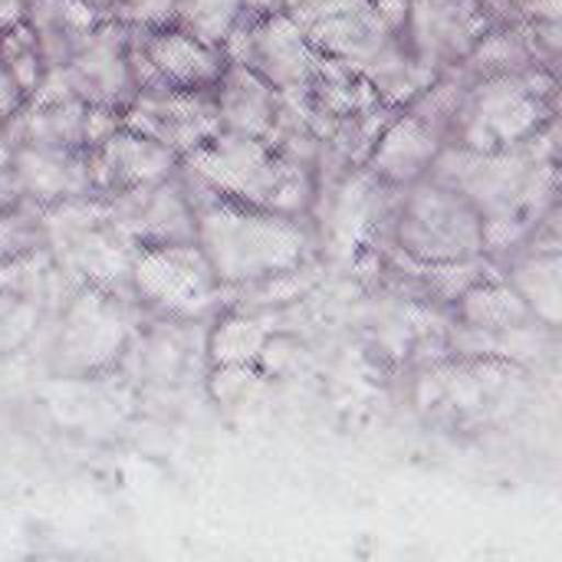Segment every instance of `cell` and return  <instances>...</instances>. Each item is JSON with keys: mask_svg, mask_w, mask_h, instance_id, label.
<instances>
[{"mask_svg": "<svg viewBox=\"0 0 562 562\" xmlns=\"http://www.w3.org/2000/svg\"><path fill=\"white\" fill-rule=\"evenodd\" d=\"M221 293L224 286L194 240L135 247L128 267V300L145 313L161 319H194L204 316Z\"/></svg>", "mask_w": 562, "mask_h": 562, "instance_id": "5b68a950", "label": "cell"}, {"mask_svg": "<svg viewBox=\"0 0 562 562\" xmlns=\"http://www.w3.org/2000/svg\"><path fill=\"white\" fill-rule=\"evenodd\" d=\"M237 20H240V0H178L175 26L221 49L231 30L237 26Z\"/></svg>", "mask_w": 562, "mask_h": 562, "instance_id": "44dd1931", "label": "cell"}, {"mask_svg": "<svg viewBox=\"0 0 562 562\" xmlns=\"http://www.w3.org/2000/svg\"><path fill=\"white\" fill-rule=\"evenodd\" d=\"M491 26L494 20L481 0H412L405 40L422 66L445 72L458 66Z\"/></svg>", "mask_w": 562, "mask_h": 562, "instance_id": "30bf717a", "label": "cell"}, {"mask_svg": "<svg viewBox=\"0 0 562 562\" xmlns=\"http://www.w3.org/2000/svg\"><path fill=\"white\" fill-rule=\"evenodd\" d=\"M135 33L158 76L175 89H214L227 66L224 49L188 36L181 26L135 30Z\"/></svg>", "mask_w": 562, "mask_h": 562, "instance_id": "e0dca14e", "label": "cell"}, {"mask_svg": "<svg viewBox=\"0 0 562 562\" xmlns=\"http://www.w3.org/2000/svg\"><path fill=\"white\" fill-rule=\"evenodd\" d=\"M40 247H46L43 211L26 201L16 207H0V263H10Z\"/></svg>", "mask_w": 562, "mask_h": 562, "instance_id": "7402d4cb", "label": "cell"}, {"mask_svg": "<svg viewBox=\"0 0 562 562\" xmlns=\"http://www.w3.org/2000/svg\"><path fill=\"white\" fill-rule=\"evenodd\" d=\"M280 10H283V0H240V13L250 20H263V16L280 13Z\"/></svg>", "mask_w": 562, "mask_h": 562, "instance_id": "f1b7e54d", "label": "cell"}, {"mask_svg": "<svg viewBox=\"0 0 562 562\" xmlns=\"http://www.w3.org/2000/svg\"><path fill=\"white\" fill-rule=\"evenodd\" d=\"M132 336V300L109 293L89 283H79V293L69 300L59 323L56 359L69 372H99L109 369L128 346Z\"/></svg>", "mask_w": 562, "mask_h": 562, "instance_id": "52a82bcc", "label": "cell"}, {"mask_svg": "<svg viewBox=\"0 0 562 562\" xmlns=\"http://www.w3.org/2000/svg\"><path fill=\"white\" fill-rule=\"evenodd\" d=\"M26 10H30V0H0V33L20 26L26 20Z\"/></svg>", "mask_w": 562, "mask_h": 562, "instance_id": "83f0119b", "label": "cell"}, {"mask_svg": "<svg viewBox=\"0 0 562 562\" xmlns=\"http://www.w3.org/2000/svg\"><path fill=\"white\" fill-rule=\"evenodd\" d=\"M514 3H517V0H514Z\"/></svg>", "mask_w": 562, "mask_h": 562, "instance_id": "d6a6232c", "label": "cell"}, {"mask_svg": "<svg viewBox=\"0 0 562 562\" xmlns=\"http://www.w3.org/2000/svg\"><path fill=\"white\" fill-rule=\"evenodd\" d=\"M445 138L415 112H408L405 105L389 119V125L379 132V138L372 142L362 168L389 188H408L422 178H428L435 158L441 155Z\"/></svg>", "mask_w": 562, "mask_h": 562, "instance_id": "5bb4252c", "label": "cell"}, {"mask_svg": "<svg viewBox=\"0 0 562 562\" xmlns=\"http://www.w3.org/2000/svg\"><path fill=\"white\" fill-rule=\"evenodd\" d=\"M86 158H89L92 198H119V194L168 181L178 175V165H181V158L168 145L142 132H132L125 125H119L109 138L89 148Z\"/></svg>", "mask_w": 562, "mask_h": 562, "instance_id": "8fae6325", "label": "cell"}, {"mask_svg": "<svg viewBox=\"0 0 562 562\" xmlns=\"http://www.w3.org/2000/svg\"><path fill=\"white\" fill-rule=\"evenodd\" d=\"M0 59L3 66L13 72V79L20 82V89L26 95H33L46 76V63H43V53H40V43L33 36V30L26 23L0 33Z\"/></svg>", "mask_w": 562, "mask_h": 562, "instance_id": "603a6c76", "label": "cell"}, {"mask_svg": "<svg viewBox=\"0 0 562 562\" xmlns=\"http://www.w3.org/2000/svg\"><path fill=\"white\" fill-rule=\"evenodd\" d=\"M79 3L95 7V10H102V13H109V10H112V0H79Z\"/></svg>", "mask_w": 562, "mask_h": 562, "instance_id": "4dcf8cb0", "label": "cell"}, {"mask_svg": "<svg viewBox=\"0 0 562 562\" xmlns=\"http://www.w3.org/2000/svg\"><path fill=\"white\" fill-rule=\"evenodd\" d=\"M122 125L168 145L178 158L204 145L221 132L214 89H155L135 92L132 105L122 112Z\"/></svg>", "mask_w": 562, "mask_h": 562, "instance_id": "9c48e42d", "label": "cell"}, {"mask_svg": "<svg viewBox=\"0 0 562 562\" xmlns=\"http://www.w3.org/2000/svg\"><path fill=\"white\" fill-rule=\"evenodd\" d=\"M59 263L49 247L0 263V356L26 346L53 300Z\"/></svg>", "mask_w": 562, "mask_h": 562, "instance_id": "7c38bea8", "label": "cell"}, {"mask_svg": "<svg viewBox=\"0 0 562 562\" xmlns=\"http://www.w3.org/2000/svg\"><path fill=\"white\" fill-rule=\"evenodd\" d=\"M267 342L270 336L257 319H250L247 313H227L217 319L207 342L211 366H257Z\"/></svg>", "mask_w": 562, "mask_h": 562, "instance_id": "ffe728a7", "label": "cell"}, {"mask_svg": "<svg viewBox=\"0 0 562 562\" xmlns=\"http://www.w3.org/2000/svg\"><path fill=\"white\" fill-rule=\"evenodd\" d=\"M26 92L20 89V82L13 79V72L3 66V59H0V122H7V119H13L23 105H26Z\"/></svg>", "mask_w": 562, "mask_h": 562, "instance_id": "4316f807", "label": "cell"}, {"mask_svg": "<svg viewBox=\"0 0 562 562\" xmlns=\"http://www.w3.org/2000/svg\"><path fill=\"white\" fill-rule=\"evenodd\" d=\"M372 10L379 16V23L395 33L405 36L408 33V13H412V0H372Z\"/></svg>", "mask_w": 562, "mask_h": 562, "instance_id": "484cf974", "label": "cell"}, {"mask_svg": "<svg viewBox=\"0 0 562 562\" xmlns=\"http://www.w3.org/2000/svg\"><path fill=\"white\" fill-rule=\"evenodd\" d=\"M178 178L211 194L306 217L319 194V171L290 161L263 138L217 132L178 165Z\"/></svg>", "mask_w": 562, "mask_h": 562, "instance_id": "7a4b0ae2", "label": "cell"}, {"mask_svg": "<svg viewBox=\"0 0 562 562\" xmlns=\"http://www.w3.org/2000/svg\"><path fill=\"white\" fill-rule=\"evenodd\" d=\"M560 250H533L507 257V283L527 300L537 323L557 329L560 326Z\"/></svg>", "mask_w": 562, "mask_h": 562, "instance_id": "d6986e66", "label": "cell"}, {"mask_svg": "<svg viewBox=\"0 0 562 562\" xmlns=\"http://www.w3.org/2000/svg\"><path fill=\"white\" fill-rule=\"evenodd\" d=\"M119 227L142 244H184L194 240V207L178 175L119 198H105Z\"/></svg>", "mask_w": 562, "mask_h": 562, "instance_id": "4fadbf2b", "label": "cell"}, {"mask_svg": "<svg viewBox=\"0 0 562 562\" xmlns=\"http://www.w3.org/2000/svg\"><path fill=\"white\" fill-rule=\"evenodd\" d=\"M221 132L247 135V138H270L283 109V92H277L263 76H257L244 63H227L217 86H214Z\"/></svg>", "mask_w": 562, "mask_h": 562, "instance_id": "2e32d148", "label": "cell"}, {"mask_svg": "<svg viewBox=\"0 0 562 562\" xmlns=\"http://www.w3.org/2000/svg\"><path fill=\"white\" fill-rule=\"evenodd\" d=\"M379 247H392L422 263H458L484 257L477 207L451 184L422 178L398 188Z\"/></svg>", "mask_w": 562, "mask_h": 562, "instance_id": "277c9868", "label": "cell"}, {"mask_svg": "<svg viewBox=\"0 0 562 562\" xmlns=\"http://www.w3.org/2000/svg\"><path fill=\"white\" fill-rule=\"evenodd\" d=\"M221 49L227 63L250 66L283 95H303L323 63V56L310 46L303 26L286 10L263 20H250L240 13Z\"/></svg>", "mask_w": 562, "mask_h": 562, "instance_id": "8992f818", "label": "cell"}, {"mask_svg": "<svg viewBox=\"0 0 562 562\" xmlns=\"http://www.w3.org/2000/svg\"><path fill=\"white\" fill-rule=\"evenodd\" d=\"M194 207V244L224 290L303 270L313 237L303 217L240 204L178 178Z\"/></svg>", "mask_w": 562, "mask_h": 562, "instance_id": "6da1fadb", "label": "cell"}, {"mask_svg": "<svg viewBox=\"0 0 562 562\" xmlns=\"http://www.w3.org/2000/svg\"><path fill=\"white\" fill-rule=\"evenodd\" d=\"M560 109V72L530 66L510 76L474 79L448 145L507 151L537 138Z\"/></svg>", "mask_w": 562, "mask_h": 562, "instance_id": "3957f363", "label": "cell"}, {"mask_svg": "<svg viewBox=\"0 0 562 562\" xmlns=\"http://www.w3.org/2000/svg\"><path fill=\"white\" fill-rule=\"evenodd\" d=\"M16 204H23V198L13 181V171H0V207H16Z\"/></svg>", "mask_w": 562, "mask_h": 562, "instance_id": "f546056e", "label": "cell"}, {"mask_svg": "<svg viewBox=\"0 0 562 562\" xmlns=\"http://www.w3.org/2000/svg\"><path fill=\"white\" fill-rule=\"evenodd\" d=\"M13 181L20 198L33 207H53L72 198H89V158L86 148H13Z\"/></svg>", "mask_w": 562, "mask_h": 562, "instance_id": "9a60e30c", "label": "cell"}, {"mask_svg": "<svg viewBox=\"0 0 562 562\" xmlns=\"http://www.w3.org/2000/svg\"><path fill=\"white\" fill-rule=\"evenodd\" d=\"M128 36L132 30L105 13L76 46L63 69L72 95L86 105H102L125 112L135 99V79L128 66Z\"/></svg>", "mask_w": 562, "mask_h": 562, "instance_id": "ba28073f", "label": "cell"}, {"mask_svg": "<svg viewBox=\"0 0 562 562\" xmlns=\"http://www.w3.org/2000/svg\"><path fill=\"white\" fill-rule=\"evenodd\" d=\"M254 382V366H214V375H211V395L227 405V402H237Z\"/></svg>", "mask_w": 562, "mask_h": 562, "instance_id": "d4e9b609", "label": "cell"}, {"mask_svg": "<svg viewBox=\"0 0 562 562\" xmlns=\"http://www.w3.org/2000/svg\"><path fill=\"white\" fill-rule=\"evenodd\" d=\"M112 16L132 30H161L175 26L178 0H119L112 7Z\"/></svg>", "mask_w": 562, "mask_h": 562, "instance_id": "cb8c5ba5", "label": "cell"}, {"mask_svg": "<svg viewBox=\"0 0 562 562\" xmlns=\"http://www.w3.org/2000/svg\"><path fill=\"white\" fill-rule=\"evenodd\" d=\"M115 3H119V0H112V7H115ZM109 13H112V10H109Z\"/></svg>", "mask_w": 562, "mask_h": 562, "instance_id": "1f68e13d", "label": "cell"}, {"mask_svg": "<svg viewBox=\"0 0 562 562\" xmlns=\"http://www.w3.org/2000/svg\"><path fill=\"white\" fill-rule=\"evenodd\" d=\"M454 316L471 336H510L527 333L537 323L527 300L504 277H487L468 286L454 303Z\"/></svg>", "mask_w": 562, "mask_h": 562, "instance_id": "ac0fdd59", "label": "cell"}]
</instances>
